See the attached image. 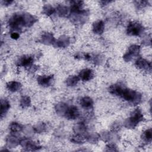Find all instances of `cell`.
I'll return each mask as SVG.
<instances>
[{"label": "cell", "instance_id": "1", "mask_svg": "<svg viewBox=\"0 0 152 152\" xmlns=\"http://www.w3.org/2000/svg\"><path fill=\"white\" fill-rule=\"evenodd\" d=\"M109 91L111 94L118 96L134 105L139 104L142 98L141 94L139 92L127 88L124 85L119 83L110 86Z\"/></svg>", "mask_w": 152, "mask_h": 152}, {"label": "cell", "instance_id": "2", "mask_svg": "<svg viewBox=\"0 0 152 152\" xmlns=\"http://www.w3.org/2000/svg\"><path fill=\"white\" fill-rule=\"evenodd\" d=\"M143 120V115L139 109H136L131 114L125 122V126L127 128H134L141 121Z\"/></svg>", "mask_w": 152, "mask_h": 152}, {"label": "cell", "instance_id": "3", "mask_svg": "<svg viewBox=\"0 0 152 152\" xmlns=\"http://www.w3.org/2000/svg\"><path fill=\"white\" fill-rule=\"evenodd\" d=\"M8 24L11 28L15 30H20L22 27L24 26V22L23 14H14L8 21Z\"/></svg>", "mask_w": 152, "mask_h": 152}, {"label": "cell", "instance_id": "4", "mask_svg": "<svg viewBox=\"0 0 152 152\" xmlns=\"http://www.w3.org/2000/svg\"><path fill=\"white\" fill-rule=\"evenodd\" d=\"M144 27L141 24L138 22H131L126 28V33L129 36H140L144 32Z\"/></svg>", "mask_w": 152, "mask_h": 152}, {"label": "cell", "instance_id": "5", "mask_svg": "<svg viewBox=\"0 0 152 152\" xmlns=\"http://www.w3.org/2000/svg\"><path fill=\"white\" fill-rule=\"evenodd\" d=\"M140 50V47L138 45H131L128 48V51L123 56V58L125 61L129 62L132 59V58L137 56Z\"/></svg>", "mask_w": 152, "mask_h": 152}, {"label": "cell", "instance_id": "6", "mask_svg": "<svg viewBox=\"0 0 152 152\" xmlns=\"http://www.w3.org/2000/svg\"><path fill=\"white\" fill-rule=\"evenodd\" d=\"M20 144L26 150L34 151V150H39V148H40V147L39 145H37L34 142H33L31 140L27 139V138H24V139L21 140L20 141Z\"/></svg>", "mask_w": 152, "mask_h": 152}, {"label": "cell", "instance_id": "7", "mask_svg": "<svg viewBox=\"0 0 152 152\" xmlns=\"http://www.w3.org/2000/svg\"><path fill=\"white\" fill-rule=\"evenodd\" d=\"M80 112L78 108L75 106H72L68 107L64 116L68 119L74 120L78 118Z\"/></svg>", "mask_w": 152, "mask_h": 152}, {"label": "cell", "instance_id": "8", "mask_svg": "<svg viewBox=\"0 0 152 152\" xmlns=\"http://www.w3.org/2000/svg\"><path fill=\"white\" fill-rule=\"evenodd\" d=\"M53 76L50 75H40L37 78V81L39 84L43 87L50 86L53 82Z\"/></svg>", "mask_w": 152, "mask_h": 152}, {"label": "cell", "instance_id": "9", "mask_svg": "<svg viewBox=\"0 0 152 152\" xmlns=\"http://www.w3.org/2000/svg\"><path fill=\"white\" fill-rule=\"evenodd\" d=\"M78 77L83 81H89L94 77V72L90 69H83L80 71Z\"/></svg>", "mask_w": 152, "mask_h": 152}, {"label": "cell", "instance_id": "10", "mask_svg": "<svg viewBox=\"0 0 152 152\" xmlns=\"http://www.w3.org/2000/svg\"><path fill=\"white\" fill-rule=\"evenodd\" d=\"M135 65L137 68L146 71H150L151 68V63L142 58H139L136 61Z\"/></svg>", "mask_w": 152, "mask_h": 152}, {"label": "cell", "instance_id": "11", "mask_svg": "<svg viewBox=\"0 0 152 152\" xmlns=\"http://www.w3.org/2000/svg\"><path fill=\"white\" fill-rule=\"evenodd\" d=\"M33 57L28 55H24L20 57L17 61V63L18 66H30L33 64Z\"/></svg>", "mask_w": 152, "mask_h": 152}, {"label": "cell", "instance_id": "12", "mask_svg": "<svg viewBox=\"0 0 152 152\" xmlns=\"http://www.w3.org/2000/svg\"><path fill=\"white\" fill-rule=\"evenodd\" d=\"M70 11L71 13L79 12L83 11V1H70Z\"/></svg>", "mask_w": 152, "mask_h": 152}, {"label": "cell", "instance_id": "13", "mask_svg": "<svg viewBox=\"0 0 152 152\" xmlns=\"http://www.w3.org/2000/svg\"><path fill=\"white\" fill-rule=\"evenodd\" d=\"M104 29V24L102 20L95 21L93 24V31L95 34H101Z\"/></svg>", "mask_w": 152, "mask_h": 152}, {"label": "cell", "instance_id": "14", "mask_svg": "<svg viewBox=\"0 0 152 152\" xmlns=\"http://www.w3.org/2000/svg\"><path fill=\"white\" fill-rule=\"evenodd\" d=\"M23 19L25 27L31 26L37 20L34 16L28 13H23Z\"/></svg>", "mask_w": 152, "mask_h": 152}, {"label": "cell", "instance_id": "15", "mask_svg": "<svg viewBox=\"0 0 152 152\" xmlns=\"http://www.w3.org/2000/svg\"><path fill=\"white\" fill-rule=\"evenodd\" d=\"M42 42L45 45H52L55 43V38L52 34L50 33H45L42 36Z\"/></svg>", "mask_w": 152, "mask_h": 152}, {"label": "cell", "instance_id": "16", "mask_svg": "<svg viewBox=\"0 0 152 152\" xmlns=\"http://www.w3.org/2000/svg\"><path fill=\"white\" fill-rule=\"evenodd\" d=\"M69 43L70 40L69 37L66 36H62L55 42V46L58 48H66L69 45Z\"/></svg>", "mask_w": 152, "mask_h": 152}, {"label": "cell", "instance_id": "17", "mask_svg": "<svg viewBox=\"0 0 152 152\" xmlns=\"http://www.w3.org/2000/svg\"><path fill=\"white\" fill-rule=\"evenodd\" d=\"M7 145L10 148H14L20 143V140L14 135H10L6 140Z\"/></svg>", "mask_w": 152, "mask_h": 152}, {"label": "cell", "instance_id": "18", "mask_svg": "<svg viewBox=\"0 0 152 152\" xmlns=\"http://www.w3.org/2000/svg\"><path fill=\"white\" fill-rule=\"evenodd\" d=\"M80 103L81 106L85 109H90L93 105V101L92 99L87 96L82 97Z\"/></svg>", "mask_w": 152, "mask_h": 152}, {"label": "cell", "instance_id": "19", "mask_svg": "<svg viewBox=\"0 0 152 152\" xmlns=\"http://www.w3.org/2000/svg\"><path fill=\"white\" fill-rule=\"evenodd\" d=\"M68 106L64 103L61 102L58 103L55 106V110L58 115L60 116H65Z\"/></svg>", "mask_w": 152, "mask_h": 152}, {"label": "cell", "instance_id": "20", "mask_svg": "<svg viewBox=\"0 0 152 152\" xmlns=\"http://www.w3.org/2000/svg\"><path fill=\"white\" fill-rule=\"evenodd\" d=\"M10 107L9 102L6 99H1V118L7 113Z\"/></svg>", "mask_w": 152, "mask_h": 152}, {"label": "cell", "instance_id": "21", "mask_svg": "<svg viewBox=\"0 0 152 152\" xmlns=\"http://www.w3.org/2000/svg\"><path fill=\"white\" fill-rule=\"evenodd\" d=\"M7 88L10 91L15 92L19 90L21 87V84L18 81H10L7 83Z\"/></svg>", "mask_w": 152, "mask_h": 152}, {"label": "cell", "instance_id": "22", "mask_svg": "<svg viewBox=\"0 0 152 152\" xmlns=\"http://www.w3.org/2000/svg\"><path fill=\"white\" fill-rule=\"evenodd\" d=\"M57 12L61 17H67L71 14L70 9L63 5H59L57 7Z\"/></svg>", "mask_w": 152, "mask_h": 152}, {"label": "cell", "instance_id": "23", "mask_svg": "<svg viewBox=\"0 0 152 152\" xmlns=\"http://www.w3.org/2000/svg\"><path fill=\"white\" fill-rule=\"evenodd\" d=\"M80 80V78L77 75H71L66 80V84L68 86L74 87L77 85Z\"/></svg>", "mask_w": 152, "mask_h": 152}, {"label": "cell", "instance_id": "24", "mask_svg": "<svg viewBox=\"0 0 152 152\" xmlns=\"http://www.w3.org/2000/svg\"><path fill=\"white\" fill-rule=\"evenodd\" d=\"M74 131L77 134L81 135L86 131V127L84 124L82 123H78L74 126Z\"/></svg>", "mask_w": 152, "mask_h": 152}, {"label": "cell", "instance_id": "25", "mask_svg": "<svg viewBox=\"0 0 152 152\" xmlns=\"http://www.w3.org/2000/svg\"><path fill=\"white\" fill-rule=\"evenodd\" d=\"M55 11V8L50 4H46L43 7V13L46 15H50Z\"/></svg>", "mask_w": 152, "mask_h": 152}, {"label": "cell", "instance_id": "26", "mask_svg": "<svg viewBox=\"0 0 152 152\" xmlns=\"http://www.w3.org/2000/svg\"><path fill=\"white\" fill-rule=\"evenodd\" d=\"M9 128H10V131L14 133L20 132L23 129V127L20 124H19L17 122H11L9 126Z\"/></svg>", "mask_w": 152, "mask_h": 152}, {"label": "cell", "instance_id": "27", "mask_svg": "<svg viewBox=\"0 0 152 152\" xmlns=\"http://www.w3.org/2000/svg\"><path fill=\"white\" fill-rule=\"evenodd\" d=\"M31 100L28 96H23L20 100V106L23 108L27 107L30 105Z\"/></svg>", "mask_w": 152, "mask_h": 152}, {"label": "cell", "instance_id": "28", "mask_svg": "<svg viewBox=\"0 0 152 152\" xmlns=\"http://www.w3.org/2000/svg\"><path fill=\"white\" fill-rule=\"evenodd\" d=\"M85 138L82 136V135L80 134H76L74 136H72L71 138V141L73 142L74 143H77V144H81L83 143L84 142Z\"/></svg>", "mask_w": 152, "mask_h": 152}, {"label": "cell", "instance_id": "29", "mask_svg": "<svg viewBox=\"0 0 152 152\" xmlns=\"http://www.w3.org/2000/svg\"><path fill=\"white\" fill-rule=\"evenodd\" d=\"M143 140L145 141H151V138H152V132H151V129H147L142 134V137Z\"/></svg>", "mask_w": 152, "mask_h": 152}, {"label": "cell", "instance_id": "30", "mask_svg": "<svg viewBox=\"0 0 152 152\" xmlns=\"http://www.w3.org/2000/svg\"><path fill=\"white\" fill-rule=\"evenodd\" d=\"M34 131L37 133H41L45 131L46 129V125L44 123H39L35 125L33 128Z\"/></svg>", "mask_w": 152, "mask_h": 152}, {"label": "cell", "instance_id": "31", "mask_svg": "<svg viewBox=\"0 0 152 152\" xmlns=\"http://www.w3.org/2000/svg\"><path fill=\"white\" fill-rule=\"evenodd\" d=\"M99 138V136L96 134H93L91 135H90L87 137V140L88 141H89L90 142H95L96 141H97L98 138Z\"/></svg>", "mask_w": 152, "mask_h": 152}, {"label": "cell", "instance_id": "32", "mask_svg": "<svg viewBox=\"0 0 152 152\" xmlns=\"http://www.w3.org/2000/svg\"><path fill=\"white\" fill-rule=\"evenodd\" d=\"M136 5L138 6V8H142L147 4V2L145 1H136L135 2Z\"/></svg>", "mask_w": 152, "mask_h": 152}, {"label": "cell", "instance_id": "33", "mask_svg": "<svg viewBox=\"0 0 152 152\" xmlns=\"http://www.w3.org/2000/svg\"><path fill=\"white\" fill-rule=\"evenodd\" d=\"M106 148H107L106 151H116V149L113 144H109L106 146Z\"/></svg>", "mask_w": 152, "mask_h": 152}, {"label": "cell", "instance_id": "34", "mask_svg": "<svg viewBox=\"0 0 152 152\" xmlns=\"http://www.w3.org/2000/svg\"><path fill=\"white\" fill-rule=\"evenodd\" d=\"M20 37V35L18 33H16V32H13L11 34V37L12 39H18Z\"/></svg>", "mask_w": 152, "mask_h": 152}, {"label": "cell", "instance_id": "35", "mask_svg": "<svg viewBox=\"0 0 152 152\" xmlns=\"http://www.w3.org/2000/svg\"><path fill=\"white\" fill-rule=\"evenodd\" d=\"M12 2V1H9V0H5V1H2V3L4 5H10Z\"/></svg>", "mask_w": 152, "mask_h": 152}]
</instances>
